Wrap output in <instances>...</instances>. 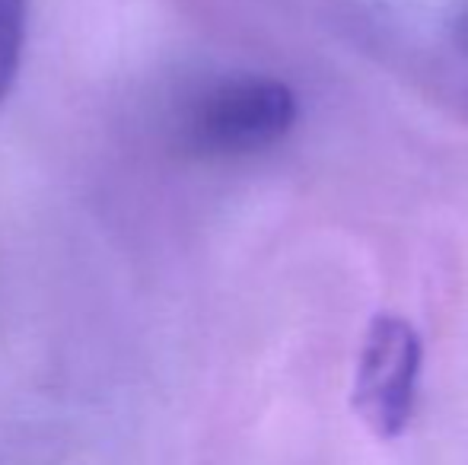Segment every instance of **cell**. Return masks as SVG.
<instances>
[{"label": "cell", "mask_w": 468, "mask_h": 465, "mask_svg": "<svg viewBox=\"0 0 468 465\" xmlns=\"http://www.w3.org/2000/svg\"><path fill=\"white\" fill-rule=\"evenodd\" d=\"M456 36H459V45H463V51L468 55V10L463 13V19H459V29H456Z\"/></svg>", "instance_id": "obj_4"}, {"label": "cell", "mask_w": 468, "mask_h": 465, "mask_svg": "<svg viewBox=\"0 0 468 465\" xmlns=\"http://www.w3.org/2000/svg\"><path fill=\"white\" fill-rule=\"evenodd\" d=\"M26 45V0H0V102L19 74Z\"/></svg>", "instance_id": "obj_3"}, {"label": "cell", "mask_w": 468, "mask_h": 465, "mask_svg": "<svg viewBox=\"0 0 468 465\" xmlns=\"http://www.w3.org/2000/svg\"><path fill=\"white\" fill-rule=\"evenodd\" d=\"M420 338L411 322L379 316L370 322L360 348L354 405L364 424L382 440L405 434L418 402Z\"/></svg>", "instance_id": "obj_2"}, {"label": "cell", "mask_w": 468, "mask_h": 465, "mask_svg": "<svg viewBox=\"0 0 468 465\" xmlns=\"http://www.w3.org/2000/svg\"><path fill=\"white\" fill-rule=\"evenodd\" d=\"M296 96L274 77H227L195 96L182 143L201 156H242L274 147L296 122Z\"/></svg>", "instance_id": "obj_1"}]
</instances>
